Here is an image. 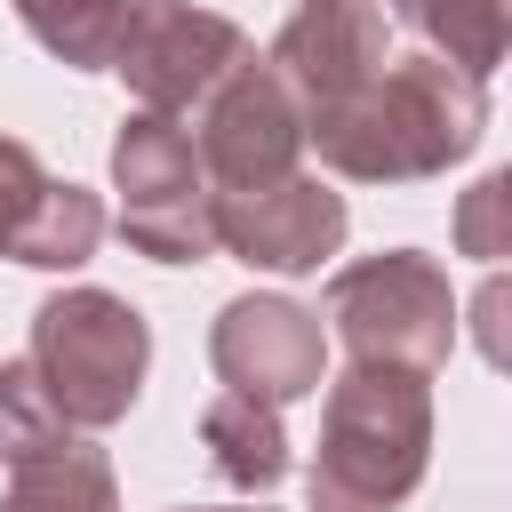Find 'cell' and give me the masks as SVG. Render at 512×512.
Segmentation results:
<instances>
[{
    "label": "cell",
    "mask_w": 512,
    "mask_h": 512,
    "mask_svg": "<svg viewBox=\"0 0 512 512\" xmlns=\"http://www.w3.org/2000/svg\"><path fill=\"white\" fill-rule=\"evenodd\" d=\"M488 136V80L440 64V56H384V72L336 104L328 120L304 128L320 160L352 184H424L448 176L472 144Z\"/></svg>",
    "instance_id": "1"
},
{
    "label": "cell",
    "mask_w": 512,
    "mask_h": 512,
    "mask_svg": "<svg viewBox=\"0 0 512 512\" xmlns=\"http://www.w3.org/2000/svg\"><path fill=\"white\" fill-rule=\"evenodd\" d=\"M432 464V384L400 368H344L320 400V448L304 472L312 512H400Z\"/></svg>",
    "instance_id": "2"
},
{
    "label": "cell",
    "mask_w": 512,
    "mask_h": 512,
    "mask_svg": "<svg viewBox=\"0 0 512 512\" xmlns=\"http://www.w3.org/2000/svg\"><path fill=\"white\" fill-rule=\"evenodd\" d=\"M40 392L56 400V416L72 432H112L152 368V320L112 296V288H56L32 312V344H24Z\"/></svg>",
    "instance_id": "3"
},
{
    "label": "cell",
    "mask_w": 512,
    "mask_h": 512,
    "mask_svg": "<svg viewBox=\"0 0 512 512\" xmlns=\"http://www.w3.org/2000/svg\"><path fill=\"white\" fill-rule=\"evenodd\" d=\"M328 336L344 344L352 368H400V376H440L456 352V288L448 264L424 248H384L360 256L328 280Z\"/></svg>",
    "instance_id": "4"
},
{
    "label": "cell",
    "mask_w": 512,
    "mask_h": 512,
    "mask_svg": "<svg viewBox=\"0 0 512 512\" xmlns=\"http://www.w3.org/2000/svg\"><path fill=\"white\" fill-rule=\"evenodd\" d=\"M112 192H120V240L152 264H208L216 256V192L192 152L184 120L128 112L112 136Z\"/></svg>",
    "instance_id": "5"
},
{
    "label": "cell",
    "mask_w": 512,
    "mask_h": 512,
    "mask_svg": "<svg viewBox=\"0 0 512 512\" xmlns=\"http://www.w3.org/2000/svg\"><path fill=\"white\" fill-rule=\"evenodd\" d=\"M248 32L224 16V8H200V0H136L120 40H112V64L136 96V112H160V120H184L200 112L240 64H248Z\"/></svg>",
    "instance_id": "6"
},
{
    "label": "cell",
    "mask_w": 512,
    "mask_h": 512,
    "mask_svg": "<svg viewBox=\"0 0 512 512\" xmlns=\"http://www.w3.org/2000/svg\"><path fill=\"white\" fill-rule=\"evenodd\" d=\"M192 152H200L216 200L296 176V160H304V112H296L288 88L264 72V56H248V64L192 112Z\"/></svg>",
    "instance_id": "7"
},
{
    "label": "cell",
    "mask_w": 512,
    "mask_h": 512,
    "mask_svg": "<svg viewBox=\"0 0 512 512\" xmlns=\"http://www.w3.org/2000/svg\"><path fill=\"white\" fill-rule=\"evenodd\" d=\"M208 368H216L224 392L288 408V400L320 392V376H328V328L296 296H232L208 320Z\"/></svg>",
    "instance_id": "8"
},
{
    "label": "cell",
    "mask_w": 512,
    "mask_h": 512,
    "mask_svg": "<svg viewBox=\"0 0 512 512\" xmlns=\"http://www.w3.org/2000/svg\"><path fill=\"white\" fill-rule=\"evenodd\" d=\"M384 32H392V16L376 0H296V16L280 24L264 72L288 88V104L312 128L384 72Z\"/></svg>",
    "instance_id": "9"
},
{
    "label": "cell",
    "mask_w": 512,
    "mask_h": 512,
    "mask_svg": "<svg viewBox=\"0 0 512 512\" xmlns=\"http://www.w3.org/2000/svg\"><path fill=\"white\" fill-rule=\"evenodd\" d=\"M352 232V208L336 184L320 176H280L256 192H224L216 200V256H240L256 272H320Z\"/></svg>",
    "instance_id": "10"
},
{
    "label": "cell",
    "mask_w": 512,
    "mask_h": 512,
    "mask_svg": "<svg viewBox=\"0 0 512 512\" xmlns=\"http://www.w3.org/2000/svg\"><path fill=\"white\" fill-rule=\"evenodd\" d=\"M104 232H112V216L88 184L48 176L24 136H0V256H16L32 272H80L104 248Z\"/></svg>",
    "instance_id": "11"
},
{
    "label": "cell",
    "mask_w": 512,
    "mask_h": 512,
    "mask_svg": "<svg viewBox=\"0 0 512 512\" xmlns=\"http://www.w3.org/2000/svg\"><path fill=\"white\" fill-rule=\"evenodd\" d=\"M200 448H208V472L240 496H264L288 480V424H280V408H264L248 392H216L200 408Z\"/></svg>",
    "instance_id": "12"
},
{
    "label": "cell",
    "mask_w": 512,
    "mask_h": 512,
    "mask_svg": "<svg viewBox=\"0 0 512 512\" xmlns=\"http://www.w3.org/2000/svg\"><path fill=\"white\" fill-rule=\"evenodd\" d=\"M0 512H120L112 456L88 448V440H64V448H48V456H32V464L8 472Z\"/></svg>",
    "instance_id": "13"
},
{
    "label": "cell",
    "mask_w": 512,
    "mask_h": 512,
    "mask_svg": "<svg viewBox=\"0 0 512 512\" xmlns=\"http://www.w3.org/2000/svg\"><path fill=\"white\" fill-rule=\"evenodd\" d=\"M8 8H16V24H24L56 64L104 72V64H112V40H120V24H128L136 0H8Z\"/></svg>",
    "instance_id": "14"
},
{
    "label": "cell",
    "mask_w": 512,
    "mask_h": 512,
    "mask_svg": "<svg viewBox=\"0 0 512 512\" xmlns=\"http://www.w3.org/2000/svg\"><path fill=\"white\" fill-rule=\"evenodd\" d=\"M72 440V424L56 416V400L40 392V376H32V360L16 352V360H0V464L16 472V464H32V456H48V448H64Z\"/></svg>",
    "instance_id": "15"
},
{
    "label": "cell",
    "mask_w": 512,
    "mask_h": 512,
    "mask_svg": "<svg viewBox=\"0 0 512 512\" xmlns=\"http://www.w3.org/2000/svg\"><path fill=\"white\" fill-rule=\"evenodd\" d=\"M448 232H456V256H472V264H504V256H512V176L488 168V176L456 200Z\"/></svg>",
    "instance_id": "16"
},
{
    "label": "cell",
    "mask_w": 512,
    "mask_h": 512,
    "mask_svg": "<svg viewBox=\"0 0 512 512\" xmlns=\"http://www.w3.org/2000/svg\"><path fill=\"white\" fill-rule=\"evenodd\" d=\"M472 312H480V360L504 368V328H496V320H504V280H496V272H488V288L472 296Z\"/></svg>",
    "instance_id": "17"
},
{
    "label": "cell",
    "mask_w": 512,
    "mask_h": 512,
    "mask_svg": "<svg viewBox=\"0 0 512 512\" xmlns=\"http://www.w3.org/2000/svg\"><path fill=\"white\" fill-rule=\"evenodd\" d=\"M168 512H264V504H168Z\"/></svg>",
    "instance_id": "18"
},
{
    "label": "cell",
    "mask_w": 512,
    "mask_h": 512,
    "mask_svg": "<svg viewBox=\"0 0 512 512\" xmlns=\"http://www.w3.org/2000/svg\"><path fill=\"white\" fill-rule=\"evenodd\" d=\"M376 8H384V16H400V24H408V16H416V8H424V0H376Z\"/></svg>",
    "instance_id": "19"
}]
</instances>
